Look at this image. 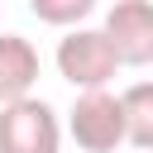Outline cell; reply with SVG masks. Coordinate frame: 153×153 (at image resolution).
Returning a JSON list of instances; mask_svg holds the SVG:
<instances>
[{"label":"cell","instance_id":"52a82bcc","mask_svg":"<svg viewBox=\"0 0 153 153\" xmlns=\"http://www.w3.org/2000/svg\"><path fill=\"white\" fill-rule=\"evenodd\" d=\"M33 10V19H43V24H62V29H76L96 5L91 0H33L29 5Z\"/></svg>","mask_w":153,"mask_h":153},{"label":"cell","instance_id":"7a4b0ae2","mask_svg":"<svg viewBox=\"0 0 153 153\" xmlns=\"http://www.w3.org/2000/svg\"><path fill=\"white\" fill-rule=\"evenodd\" d=\"M57 72L76 91H105L110 76L120 72V62H115L100 29H67L57 43Z\"/></svg>","mask_w":153,"mask_h":153},{"label":"cell","instance_id":"8992f818","mask_svg":"<svg viewBox=\"0 0 153 153\" xmlns=\"http://www.w3.org/2000/svg\"><path fill=\"white\" fill-rule=\"evenodd\" d=\"M120 115H124V143L153 148V81H134L120 91Z\"/></svg>","mask_w":153,"mask_h":153},{"label":"cell","instance_id":"5b68a950","mask_svg":"<svg viewBox=\"0 0 153 153\" xmlns=\"http://www.w3.org/2000/svg\"><path fill=\"white\" fill-rule=\"evenodd\" d=\"M38 81V48L19 33H0V105L24 100Z\"/></svg>","mask_w":153,"mask_h":153},{"label":"cell","instance_id":"6da1fadb","mask_svg":"<svg viewBox=\"0 0 153 153\" xmlns=\"http://www.w3.org/2000/svg\"><path fill=\"white\" fill-rule=\"evenodd\" d=\"M62 148V124L57 110L38 96L0 105V153H57Z\"/></svg>","mask_w":153,"mask_h":153},{"label":"cell","instance_id":"3957f363","mask_svg":"<svg viewBox=\"0 0 153 153\" xmlns=\"http://www.w3.org/2000/svg\"><path fill=\"white\" fill-rule=\"evenodd\" d=\"M67 134L86 153H115L124 143V115L115 91H81L76 105L67 110Z\"/></svg>","mask_w":153,"mask_h":153},{"label":"cell","instance_id":"277c9868","mask_svg":"<svg viewBox=\"0 0 153 153\" xmlns=\"http://www.w3.org/2000/svg\"><path fill=\"white\" fill-rule=\"evenodd\" d=\"M110 53L120 67H148L153 62V5L148 0H115L100 24Z\"/></svg>","mask_w":153,"mask_h":153}]
</instances>
